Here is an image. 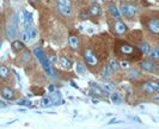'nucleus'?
Returning <instances> with one entry per match:
<instances>
[{"mask_svg":"<svg viewBox=\"0 0 159 129\" xmlns=\"http://www.w3.org/2000/svg\"><path fill=\"white\" fill-rule=\"evenodd\" d=\"M70 84H71V86H72V87H74V89L79 90V86L77 85V82H75V81H74V80H71V81H70Z\"/></svg>","mask_w":159,"mask_h":129,"instance_id":"nucleus-33","label":"nucleus"},{"mask_svg":"<svg viewBox=\"0 0 159 129\" xmlns=\"http://www.w3.org/2000/svg\"><path fill=\"white\" fill-rule=\"evenodd\" d=\"M19 40L22 41V42H24V43H28L29 42V35H28V32L25 31V30H23V31L19 33Z\"/></svg>","mask_w":159,"mask_h":129,"instance_id":"nucleus-30","label":"nucleus"},{"mask_svg":"<svg viewBox=\"0 0 159 129\" xmlns=\"http://www.w3.org/2000/svg\"><path fill=\"white\" fill-rule=\"evenodd\" d=\"M114 71H112V68L110 67V64H105L103 66V68L101 69V72H99V75H101V78L104 79V80H109L110 78H111V75L114 74Z\"/></svg>","mask_w":159,"mask_h":129,"instance_id":"nucleus-19","label":"nucleus"},{"mask_svg":"<svg viewBox=\"0 0 159 129\" xmlns=\"http://www.w3.org/2000/svg\"><path fill=\"white\" fill-rule=\"evenodd\" d=\"M112 31L116 36H123L128 32V25L121 19V20H114L112 23Z\"/></svg>","mask_w":159,"mask_h":129,"instance_id":"nucleus-11","label":"nucleus"},{"mask_svg":"<svg viewBox=\"0 0 159 129\" xmlns=\"http://www.w3.org/2000/svg\"><path fill=\"white\" fill-rule=\"evenodd\" d=\"M34 55L39 60V62L42 66L43 71L46 72V74H47L48 77L50 79H57V72H56V69L54 68V66L52 64V62L49 61V57L46 55L44 50L41 48V47H39V46L37 47H34Z\"/></svg>","mask_w":159,"mask_h":129,"instance_id":"nucleus-2","label":"nucleus"},{"mask_svg":"<svg viewBox=\"0 0 159 129\" xmlns=\"http://www.w3.org/2000/svg\"><path fill=\"white\" fill-rule=\"evenodd\" d=\"M68 46H70V48H71L73 51H78V50H79L80 41H79L78 35H75V33H70V36H68Z\"/></svg>","mask_w":159,"mask_h":129,"instance_id":"nucleus-14","label":"nucleus"},{"mask_svg":"<svg viewBox=\"0 0 159 129\" xmlns=\"http://www.w3.org/2000/svg\"><path fill=\"white\" fill-rule=\"evenodd\" d=\"M119 66L121 69H129L130 67H132V62L130 61H128V60H126V59H121L119 61Z\"/></svg>","mask_w":159,"mask_h":129,"instance_id":"nucleus-27","label":"nucleus"},{"mask_svg":"<svg viewBox=\"0 0 159 129\" xmlns=\"http://www.w3.org/2000/svg\"><path fill=\"white\" fill-rule=\"evenodd\" d=\"M25 31L28 32V35H29V41H35L39 37V29H37L35 25L30 26V28L26 29Z\"/></svg>","mask_w":159,"mask_h":129,"instance_id":"nucleus-25","label":"nucleus"},{"mask_svg":"<svg viewBox=\"0 0 159 129\" xmlns=\"http://www.w3.org/2000/svg\"><path fill=\"white\" fill-rule=\"evenodd\" d=\"M138 66L141 71H145V72L148 73H153V74H157L159 75V62L158 61H153V60H150V59H143V60H140L138 62Z\"/></svg>","mask_w":159,"mask_h":129,"instance_id":"nucleus-5","label":"nucleus"},{"mask_svg":"<svg viewBox=\"0 0 159 129\" xmlns=\"http://www.w3.org/2000/svg\"><path fill=\"white\" fill-rule=\"evenodd\" d=\"M89 89H90V97L91 98H95V97H98V98H104V97H108L109 95L104 91L103 89H102V86L99 85V84H97V82H90V85H89Z\"/></svg>","mask_w":159,"mask_h":129,"instance_id":"nucleus-10","label":"nucleus"},{"mask_svg":"<svg viewBox=\"0 0 159 129\" xmlns=\"http://www.w3.org/2000/svg\"><path fill=\"white\" fill-rule=\"evenodd\" d=\"M88 15L90 18H92V19H98V18H101L102 16V7H101V5L96 1V2H92L88 8Z\"/></svg>","mask_w":159,"mask_h":129,"instance_id":"nucleus-12","label":"nucleus"},{"mask_svg":"<svg viewBox=\"0 0 159 129\" xmlns=\"http://www.w3.org/2000/svg\"><path fill=\"white\" fill-rule=\"evenodd\" d=\"M57 61H59V64L64 68V69H72L73 68V61H72L70 57L67 56V55H60L59 59H57Z\"/></svg>","mask_w":159,"mask_h":129,"instance_id":"nucleus-16","label":"nucleus"},{"mask_svg":"<svg viewBox=\"0 0 159 129\" xmlns=\"http://www.w3.org/2000/svg\"><path fill=\"white\" fill-rule=\"evenodd\" d=\"M127 78L130 81H136L141 78V71L139 68H133L130 67L129 69H127V73H126Z\"/></svg>","mask_w":159,"mask_h":129,"instance_id":"nucleus-18","label":"nucleus"},{"mask_svg":"<svg viewBox=\"0 0 159 129\" xmlns=\"http://www.w3.org/2000/svg\"><path fill=\"white\" fill-rule=\"evenodd\" d=\"M145 28L152 36H159V17L148 18L145 23Z\"/></svg>","mask_w":159,"mask_h":129,"instance_id":"nucleus-8","label":"nucleus"},{"mask_svg":"<svg viewBox=\"0 0 159 129\" xmlns=\"http://www.w3.org/2000/svg\"><path fill=\"white\" fill-rule=\"evenodd\" d=\"M154 51H156V53L158 54V56H159V44L157 46V47H156V48H154Z\"/></svg>","mask_w":159,"mask_h":129,"instance_id":"nucleus-35","label":"nucleus"},{"mask_svg":"<svg viewBox=\"0 0 159 129\" xmlns=\"http://www.w3.org/2000/svg\"><path fill=\"white\" fill-rule=\"evenodd\" d=\"M25 49V43L22 42L20 40H13L11 41V50L15 53V54H20Z\"/></svg>","mask_w":159,"mask_h":129,"instance_id":"nucleus-17","label":"nucleus"},{"mask_svg":"<svg viewBox=\"0 0 159 129\" xmlns=\"http://www.w3.org/2000/svg\"><path fill=\"white\" fill-rule=\"evenodd\" d=\"M57 6V11L60 13V16L65 17V18H71L73 16V7L72 6H67V5H62V4H56Z\"/></svg>","mask_w":159,"mask_h":129,"instance_id":"nucleus-13","label":"nucleus"},{"mask_svg":"<svg viewBox=\"0 0 159 129\" xmlns=\"http://www.w3.org/2000/svg\"><path fill=\"white\" fill-rule=\"evenodd\" d=\"M119 10L122 18L127 20H135L140 12V6L134 1L121 0L119 4Z\"/></svg>","mask_w":159,"mask_h":129,"instance_id":"nucleus-3","label":"nucleus"},{"mask_svg":"<svg viewBox=\"0 0 159 129\" xmlns=\"http://www.w3.org/2000/svg\"><path fill=\"white\" fill-rule=\"evenodd\" d=\"M138 48L140 49V51L143 53V55H147L148 53H150V50H151V44H150V42H147V41H140L139 43H138Z\"/></svg>","mask_w":159,"mask_h":129,"instance_id":"nucleus-22","label":"nucleus"},{"mask_svg":"<svg viewBox=\"0 0 159 129\" xmlns=\"http://www.w3.org/2000/svg\"><path fill=\"white\" fill-rule=\"evenodd\" d=\"M105 8H107V12H108V16L110 17L114 20H121L122 19V16L120 13L119 6L112 2V1H107L105 2Z\"/></svg>","mask_w":159,"mask_h":129,"instance_id":"nucleus-9","label":"nucleus"},{"mask_svg":"<svg viewBox=\"0 0 159 129\" xmlns=\"http://www.w3.org/2000/svg\"><path fill=\"white\" fill-rule=\"evenodd\" d=\"M108 64H110V67H111V68H112V71H114V72H116L117 69H120L119 60H116V59H110Z\"/></svg>","mask_w":159,"mask_h":129,"instance_id":"nucleus-28","label":"nucleus"},{"mask_svg":"<svg viewBox=\"0 0 159 129\" xmlns=\"http://www.w3.org/2000/svg\"><path fill=\"white\" fill-rule=\"evenodd\" d=\"M19 57H20V62H22L23 64H29L32 60L31 53H30V50H29V49H26V48L24 49L23 51L20 53Z\"/></svg>","mask_w":159,"mask_h":129,"instance_id":"nucleus-20","label":"nucleus"},{"mask_svg":"<svg viewBox=\"0 0 159 129\" xmlns=\"http://www.w3.org/2000/svg\"><path fill=\"white\" fill-rule=\"evenodd\" d=\"M17 104L20 105V106H31V102L29 99H20L17 102Z\"/></svg>","mask_w":159,"mask_h":129,"instance_id":"nucleus-31","label":"nucleus"},{"mask_svg":"<svg viewBox=\"0 0 159 129\" xmlns=\"http://www.w3.org/2000/svg\"><path fill=\"white\" fill-rule=\"evenodd\" d=\"M116 49H117L119 55L122 56V59H126L130 62H133V61L139 62L140 60H143L141 59L143 53L140 51V49L127 41H119L116 43Z\"/></svg>","mask_w":159,"mask_h":129,"instance_id":"nucleus-1","label":"nucleus"},{"mask_svg":"<svg viewBox=\"0 0 159 129\" xmlns=\"http://www.w3.org/2000/svg\"><path fill=\"white\" fill-rule=\"evenodd\" d=\"M48 90H49L50 92H54V91H56V86L55 85H53V84H50V85L48 86Z\"/></svg>","mask_w":159,"mask_h":129,"instance_id":"nucleus-34","label":"nucleus"},{"mask_svg":"<svg viewBox=\"0 0 159 129\" xmlns=\"http://www.w3.org/2000/svg\"><path fill=\"white\" fill-rule=\"evenodd\" d=\"M140 90L146 95H156L158 93V80H146L141 82Z\"/></svg>","mask_w":159,"mask_h":129,"instance_id":"nucleus-7","label":"nucleus"},{"mask_svg":"<svg viewBox=\"0 0 159 129\" xmlns=\"http://www.w3.org/2000/svg\"><path fill=\"white\" fill-rule=\"evenodd\" d=\"M75 72L78 73L79 75H86V72H88V67H86V64H84L83 61H80L78 60L77 62H75Z\"/></svg>","mask_w":159,"mask_h":129,"instance_id":"nucleus-23","label":"nucleus"},{"mask_svg":"<svg viewBox=\"0 0 159 129\" xmlns=\"http://www.w3.org/2000/svg\"><path fill=\"white\" fill-rule=\"evenodd\" d=\"M1 46H2V40H0V49H1Z\"/></svg>","mask_w":159,"mask_h":129,"instance_id":"nucleus-36","label":"nucleus"},{"mask_svg":"<svg viewBox=\"0 0 159 129\" xmlns=\"http://www.w3.org/2000/svg\"><path fill=\"white\" fill-rule=\"evenodd\" d=\"M28 1H29V4L32 5L34 7H36V6L40 4V0H28Z\"/></svg>","mask_w":159,"mask_h":129,"instance_id":"nucleus-32","label":"nucleus"},{"mask_svg":"<svg viewBox=\"0 0 159 129\" xmlns=\"http://www.w3.org/2000/svg\"><path fill=\"white\" fill-rule=\"evenodd\" d=\"M146 56H147V59H150V60H153V61H158V60H159L158 54L154 51V49H151V50H150V53H148Z\"/></svg>","mask_w":159,"mask_h":129,"instance_id":"nucleus-29","label":"nucleus"},{"mask_svg":"<svg viewBox=\"0 0 159 129\" xmlns=\"http://www.w3.org/2000/svg\"><path fill=\"white\" fill-rule=\"evenodd\" d=\"M83 59H84V64H86V67L91 68L92 71H95L96 68L99 67V64H101L99 59L91 47H85V49L83 50Z\"/></svg>","mask_w":159,"mask_h":129,"instance_id":"nucleus-4","label":"nucleus"},{"mask_svg":"<svg viewBox=\"0 0 159 129\" xmlns=\"http://www.w3.org/2000/svg\"><path fill=\"white\" fill-rule=\"evenodd\" d=\"M0 97L6 102H13L18 98V92L8 85L0 84Z\"/></svg>","mask_w":159,"mask_h":129,"instance_id":"nucleus-6","label":"nucleus"},{"mask_svg":"<svg viewBox=\"0 0 159 129\" xmlns=\"http://www.w3.org/2000/svg\"><path fill=\"white\" fill-rule=\"evenodd\" d=\"M54 103H53V100H52V98L49 96H44L41 98V106L42 108H50V106H53Z\"/></svg>","mask_w":159,"mask_h":129,"instance_id":"nucleus-26","label":"nucleus"},{"mask_svg":"<svg viewBox=\"0 0 159 129\" xmlns=\"http://www.w3.org/2000/svg\"><path fill=\"white\" fill-rule=\"evenodd\" d=\"M11 75L12 72L10 69L7 64H0V80L1 81H7L11 79Z\"/></svg>","mask_w":159,"mask_h":129,"instance_id":"nucleus-15","label":"nucleus"},{"mask_svg":"<svg viewBox=\"0 0 159 129\" xmlns=\"http://www.w3.org/2000/svg\"><path fill=\"white\" fill-rule=\"evenodd\" d=\"M158 93H159V81H158Z\"/></svg>","mask_w":159,"mask_h":129,"instance_id":"nucleus-37","label":"nucleus"},{"mask_svg":"<svg viewBox=\"0 0 159 129\" xmlns=\"http://www.w3.org/2000/svg\"><path fill=\"white\" fill-rule=\"evenodd\" d=\"M101 86H102V89H103L108 95H110V93H112L114 91H116V85H115L112 81L104 80L103 82L101 84Z\"/></svg>","mask_w":159,"mask_h":129,"instance_id":"nucleus-21","label":"nucleus"},{"mask_svg":"<svg viewBox=\"0 0 159 129\" xmlns=\"http://www.w3.org/2000/svg\"><path fill=\"white\" fill-rule=\"evenodd\" d=\"M109 98H110L111 103H114V104H116V105L122 104V102H123V98L121 96V93L117 92V91H114L112 93H110V95H109Z\"/></svg>","mask_w":159,"mask_h":129,"instance_id":"nucleus-24","label":"nucleus"}]
</instances>
